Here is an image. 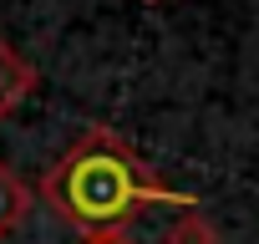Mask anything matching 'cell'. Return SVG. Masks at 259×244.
I'll return each instance as SVG.
<instances>
[{
	"instance_id": "cell-4",
	"label": "cell",
	"mask_w": 259,
	"mask_h": 244,
	"mask_svg": "<svg viewBox=\"0 0 259 244\" xmlns=\"http://www.w3.org/2000/svg\"><path fill=\"white\" fill-rule=\"evenodd\" d=\"M163 244H219V229H213L198 209H188V214H178V219L168 224Z\"/></svg>"
},
{
	"instance_id": "cell-6",
	"label": "cell",
	"mask_w": 259,
	"mask_h": 244,
	"mask_svg": "<svg viewBox=\"0 0 259 244\" xmlns=\"http://www.w3.org/2000/svg\"><path fill=\"white\" fill-rule=\"evenodd\" d=\"M143 6H163V0H143Z\"/></svg>"
},
{
	"instance_id": "cell-1",
	"label": "cell",
	"mask_w": 259,
	"mask_h": 244,
	"mask_svg": "<svg viewBox=\"0 0 259 244\" xmlns=\"http://www.w3.org/2000/svg\"><path fill=\"white\" fill-rule=\"evenodd\" d=\"M41 204L66 219L71 229H127L153 204L168 209H193V193H178L148 173V163L107 128H87L41 178Z\"/></svg>"
},
{
	"instance_id": "cell-3",
	"label": "cell",
	"mask_w": 259,
	"mask_h": 244,
	"mask_svg": "<svg viewBox=\"0 0 259 244\" xmlns=\"http://www.w3.org/2000/svg\"><path fill=\"white\" fill-rule=\"evenodd\" d=\"M26 214H31V188H26V178H21L11 163H0V239L16 234V229L26 224Z\"/></svg>"
},
{
	"instance_id": "cell-2",
	"label": "cell",
	"mask_w": 259,
	"mask_h": 244,
	"mask_svg": "<svg viewBox=\"0 0 259 244\" xmlns=\"http://www.w3.org/2000/svg\"><path fill=\"white\" fill-rule=\"evenodd\" d=\"M36 92V66L0 36V117H11V112H21V102Z\"/></svg>"
},
{
	"instance_id": "cell-5",
	"label": "cell",
	"mask_w": 259,
	"mask_h": 244,
	"mask_svg": "<svg viewBox=\"0 0 259 244\" xmlns=\"http://www.w3.org/2000/svg\"><path fill=\"white\" fill-rule=\"evenodd\" d=\"M81 244H138L127 229H81Z\"/></svg>"
}]
</instances>
